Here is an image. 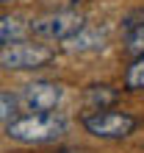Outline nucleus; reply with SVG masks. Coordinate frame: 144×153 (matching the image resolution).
Listing matches in <instances>:
<instances>
[{"label":"nucleus","instance_id":"nucleus-1","mask_svg":"<svg viewBox=\"0 0 144 153\" xmlns=\"http://www.w3.org/2000/svg\"><path fill=\"white\" fill-rule=\"evenodd\" d=\"M6 134L20 145H47L67 134V120L56 111H28L11 117L6 123Z\"/></svg>","mask_w":144,"mask_h":153},{"label":"nucleus","instance_id":"nucleus-2","mask_svg":"<svg viewBox=\"0 0 144 153\" xmlns=\"http://www.w3.org/2000/svg\"><path fill=\"white\" fill-rule=\"evenodd\" d=\"M56 59V50L47 48V45H39V42H11V45H3L0 48V67L3 70H42L47 67L50 61Z\"/></svg>","mask_w":144,"mask_h":153},{"label":"nucleus","instance_id":"nucleus-3","mask_svg":"<svg viewBox=\"0 0 144 153\" xmlns=\"http://www.w3.org/2000/svg\"><path fill=\"white\" fill-rule=\"evenodd\" d=\"M83 128L97 139H125L139 128V120L128 111H114V109H103V111H92L83 117Z\"/></svg>","mask_w":144,"mask_h":153},{"label":"nucleus","instance_id":"nucleus-4","mask_svg":"<svg viewBox=\"0 0 144 153\" xmlns=\"http://www.w3.org/2000/svg\"><path fill=\"white\" fill-rule=\"evenodd\" d=\"M86 25V17L75 11V8H64V11H53V14H44L39 20H31L28 22V31L39 39H50V42H61L72 36L75 31H80Z\"/></svg>","mask_w":144,"mask_h":153},{"label":"nucleus","instance_id":"nucleus-5","mask_svg":"<svg viewBox=\"0 0 144 153\" xmlns=\"http://www.w3.org/2000/svg\"><path fill=\"white\" fill-rule=\"evenodd\" d=\"M61 97H64V86L56 81H33L22 89L17 103H22L25 111H56Z\"/></svg>","mask_w":144,"mask_h":153},{"label":"nucleus","instance_id":"nucleus-6","mask_svg":"<svg viewBox=\"0 0 144 153\" xmlns=\"http://www.w3.org/2000/svg\"><path fill=\"white\" fill-rule=\"evenodd\" d=\"M67 53H92V50H103L105 48V31L100 28H89L83 25L80 31H75L72 36L61 39Z\"/></svg>","mask_w":144,"mask_h":153},{"label":"nucleus","instance_id":"nucleus-7","mask_svg":"<svg viewBox=\"0 0 144 153\" xmlns=\"http://www.w3.org/2000/svg\"><path fill=\"white\" fill-rule=\"evenodd\" d=\"M119 100V89L108 86V84H94L86 89V106L92 111H103V109H111V106Z\"/></svg>","mask_w":144,"mask_h":153},{"label":"nucleus","instance_id":"nucleus-8","mask_svg":"<svg viewBox=\"0 0 144 153\" xmlns=\"http://www.w3.org/2000/svg\"><path fill=\"white\" fill-rule=\"evenodd\" d=\"M25 33H28V22L20 14H0V48L20 42Z\"/></svg>","mask_w":144,"mask_h":153},{"label":"nucleus","instance_id":"nucleus-9","mask_svg":"<svg viewBox=\"0 0 144 153\" xmlns=\"http://www.w3.org/2000/svg\"><path fill=\"white\" fill-rule=\"evenodd\" d=\"M125 92H144V56L130 59V67L125 70Z\"/></svg>","mask_w":144,"mask_h":153},{"label":"nucleus","instance_id":"nucleus-10","mask_svg":"<svg viewBox=\"0 0 144 153\" xmlns=\"http://www.w3.org/2000/svg\"><path fill=\"white\" fill-rule=\"evenodd\" d=\"M125 53H128L130 59L144 56V22H139V25H133V28L125 31Z\"/></svg>","mask_w":144,"mask_h":153},{"label":"nucleus","instance_id":"nucleus-11","mask_svg":"<svg viewBox=\"0 0 144 153\" xmlns=\"http://www.w3.org/2000/svg\"><path fill=\"white\" fill-rule=\"evenodd\" d=\"M14 109H17V95L11 92H0V123H8L14 117Z\"/></svg>","mask_w":144,"mask_h":153},{"label":"nucleus","instance_id":"nucleus-12","mask_svg":"<svg viewBox=\"0 0 144 153\" xmlns=\"http://www.w3.org/2000/svg\"><path fill=\"white\" fill-rule=\"evenodd\" d=\"M3 3H14V0H0V6H3Z\"/></svg>","mask_w":144,"mask_h":153}]
</instances>
